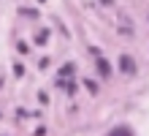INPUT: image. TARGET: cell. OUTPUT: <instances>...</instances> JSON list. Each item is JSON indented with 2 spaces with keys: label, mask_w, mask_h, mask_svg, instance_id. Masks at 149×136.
I'll use <instances>...</instances> for the list:
<instances>
[{
  "label": "cell",
  "mask_w": 149,
  "mask_h": 136,
  "mask_svg": "<svg viewBox=\"0 0 149 136\" xmlns=\"http://www.w3.org/2000/svg\"><path fill=\"white\" fill-rule=\"evenodd\" d=\"M119 68L125 71V74H133V71H136V63H133V57L122 54V57H119Z\"/></svg>",
  "instance_id": "cell-1"
},
{
  "label": "cell",
  "mask_w": 149,
  "mask_h": 136,
  "mask_svg": "<svg viewBox=\"0 0 149 136\" xmlns=\"http://www.w3.org/2000/svg\"><path fill=\"white\" fill-rule=\"evenodd\" d=\"M98 71H100V76H109V74H111V68H109V63L103 60V57L98 60Z\"/></svg>",
  "instance_id": "cell-2"
},
{
  "label": "cell",
  "mask_w": 149,
  "mask_h": 136,
  "mask_svg": "<svg viewBox=\"0 0 149 136\" xmlns=\"http://www.w3.org/2000/svg\"><path fill=\"white\" fill-rule=\"evenodd\" d=\"M111 136H133V133H130V128H114Z\"/></svg>",
  "instance_id": "cell-3"
}]
</instances>
